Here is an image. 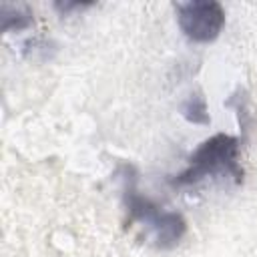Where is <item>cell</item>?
I'll list each match as a JSON object with an SVG mask.
<instances>
[{
    "mask_svg": "<svg viewBox=\"0 0 257 257\" xmlns=\"http://www.w3.org/2000/svg\"><path fill=\"white\" fill-rule=\"evenodd\" d=\"M92 2H56L54 8L60 14H70L72 10H82V8H90Z\"/></svg>",
    "mask_w": 257,
    "mask_h": 257,
    "instance_id": "8992f818",
    "label": "cell"
},
{
    "mask_svg": "<svg viewBox=\"0 0 257 257\" xmlns=\"http://www.w3.org/2000/svg\"><path fill=\"white\" fill-rule=\"evenodd\" d=\"M124 173V205L128 211L131 223H141L151 229L155 235V243L159 249H173L187 233V221L181 213L165 211L149 197L141 195L137 189V179L133 167L124 165L120 169Z\"/></svg>",
    "mask_w": 257,
    "mask_h": 257,
    "instance_id": "7a4b0ae2",
    "label": "cell"
},
{
    "mask_svg": "<svg viewBox=\"0 0 257 257\" xmlns=\"http://www.w3.org/2000/svg\"><path fill=\"white\" fill-rule=\"evenodd\" d=\"M0 16H2V30H24L34 22V16L28 6L22 4H2L0 6Z\"/></svg>",
    "mask_w": 257,
    "mask_h": 257,
    "instance_id": "277c9868",
    "label": "cell"
},
{
    "mask_svg": "<svg viewBox=\"0 0 257 257\" xmlns=\"http://www.w3.org/2000/svg\"><path fill=\"white\" fill-rule=\"evenodd\" d=\"M175 10L183 34L193 42H211L225 26V10L215 0L177 2Z\"/></svg>",
    "mask_w": 257,
    "mask_h": 257,
    "instance_id": "3957f363",
    "label": "cell"
},
{
    "mask_svg": "<svg viewBox=\"0 0 257 257\" xmlns=\"http://www.w3.org/2000/svg\"><path fill=\"white\" fill-rule=\"evenodd\" d=\"M181 112L183 116L189 120V122H195V124H209V112H207V102H205V96L195 92V94H189V98L183 102L181 106Z\"/></svg>",
    "mask_w": 257,
    "mask_h": 257,
    "instance_id": "5b68a950",
    "label": "cell"
},
{
    "mask_svg": "<svg viewBox=\"0 0 257 257\" xmlns=\"http://www.w3.org/2000/svg\"><path fill=\"white\" fill-rule=\"evenodd\" d=\"M207 177H229L235 185L243 183V169L239 165V139L219 133L201 143L189 157V167L171 179L175 187L197 185Z\"/></svg>",
    "mask_w": 257,
    "mask_h": 257,
    "instance_id": "6da1fadb",
    "label": "cell"
}]
</instances>
